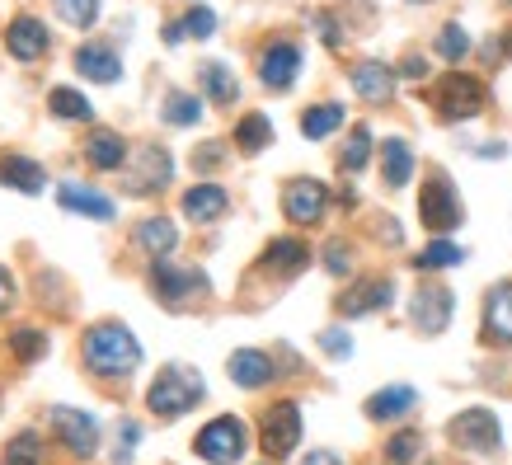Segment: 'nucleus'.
Segmentation results:
<instances>
[{
    "label": "nucleus",
    "instance_id": "1",
    "mask_svg": "<svg viewBox=\"0 0 512 465\" xmlns=\"http://www.w3.org/2000/svg\"><path fill=\"white\" fill-rule=\"evenodd\" d=\"M85 367L94 376H132L141 367V343L118 320H104L85 334Z\"/></svg>",
    "mask_w": 512,
    "mask_h": 465
},
{
    "label": "nucleus",
    "instance_id": "2",
    "mask_svg": "<svg viewBox=\"0 0 512 465\" xmlns=\"http://www.w3.org/2000/svg\"><path fill=\"white\" fill-rule=\"evenodd\" d=\"M207 395V386H202V376L193 372V367H165V372L156 376V386L146 390V404L156 409L160 419H179V414H188L193 404Z\"/></svg>",
    "mask_w": 512,
    "mask_h": 465
},
{
    "label": "nucleus",
    "instance_id": "3",
    "mask_svg": "<svg viewBox=\"0 0 512 465\" xmlns=\"http://www.w3.org/2000/svg\"><path fill=\"white\" fill-rule=\"evenodd\" d=\"M484 85L475 76H466V71H447V76L433 85V109L447 118V123H456V118H475V113L484 109Z\"/></svg>",
    "mask_w": 512,
    "mask_h": 465
},
{
    "label": "nucleus",
    "instance_id": "4",
    "mask_svg": "<svg viewBox=\"0 0 512 465\" xmlns=\"http://www.w3.org/2000/svg\"><path fill=\"white\" fill-rule=\"evenodd\" d=\"M419 217H423V226L437 235L456 231V226L466 221L461 198H456V188H451L447 174H428V184H423V193H419Z\"/></svg>",
    "mask_w": 512,
    "mask_h": 465
},
{
    "label": "nucleus",
    "instance_id": "5",
    "mask_svg": "<svg viewBox=\"0 0 512 465\" xmlns=\"http://www.w3.org/2000/svg\"><path fill=\"white\" fill-rule=\"evenodd\" d=\"M151 292L165 301V306H188V301H198V296H207V273L202 268H179L170 264V259H156L151 264Z\"/></svg>",
    "mask_w": 512,
    "mask_h": 465
},
{
    "label": "nucleus",
    "instance_id": "6",
    "mask_svg": "<svg viewBox=\"0 0 512 465\" xmlns=\"http://www.w3.org/2000/svg\"><path fill=\"white\" fill-rule=\"evenodd\" d=\"M249 447V433H245V423L240 419H212L207 428L198 433V442H193V451H198L207 465H235L240 456H245Z\"/></svg>",
    "mask_w": 512,
    "mask_h": 465
},
{
    "label": "nucleus",
    "instance_id": "7",
    "mask_svg": "<svg viewBox=\"0 0 512 465\" xmlns=\"http://www.w3.org/2000/svg\"><path fill=\"white\" fill-rule=\"evenodd\" d=\"M447 437L456 447L489 456V451H498V442H503V428H498L494 409H466V414H456V419L447 423Z\"/></svg>",
    "mask_w": 512,
    "mask_h": 465
},
{
    "label": "nucleus",
    "instance_id": "8",
    "mask_svg": "<svg viewBox=\"0 0 512 465\" xmlns=\"http://www.w3.org/2000/svg\"><path fill=\"white\" fill-rule=\"evenodd\" d=\"M259 437H264V451L268 456H292L296 442H301V409H296V400H278L273 409L264 414V423H259Z\"/></svg>",
    "mask_w": 512,
    "mask_h": 465
},
{
    "label": "nucleus",
    "instance_id": "9",
    "mask_svg": "<svg viewBox=\"0 0 512 465\" xmlns=\"http://www.w3.org/2000/svg\"><path fill=\"white\" fill-rule=\"evenodd\" d=\"M325 207H329V193L320 179H292V184L282 188V212L296 226H315V221L325 217Z\"/></svg>",
    "mask_w": 512,
    "mask_h": 465
},
{
    "label": "nucleus",
    "instance_id": "10",
    "mask_svg": "<svg viewBox=\"0 0 512 465\" xmlns=\"http://www.w3.org/2000/svg\"><path fill=\"white\" fill-rule=\"evenodd\" d=\"M52 433L62 437V447L76 451V456H90L99 447V423L85 409H52Z\"/></svg>",
    "mask_w": 512,
    "mask_h": 465
},
{
    "label": "nucleus",
    "instance_id": "11",
    "mask_svg": "<svg viewBox=\"0 0 512 465\" xmlns=\"http://www.w3.org/2000/svg\"><path fill=\"white\" fill-rule=\"evenodd\" d=\"M451 306H456V301H451L447 287H419V292H414V306H409V315H414L419 334L437 339V334L451 325Z\"/></svg>",
    "mask_w": 512,
    "mask_h": 465
},
{
    "label": "nucleus",
    "instance_id": "12",
    "mask_svg": "<svg viewBox=\"0 0 512 465\" xmlns=\"http://www.w3.org/2000/svg\"><path fill=\"white\" fill-rule=\"evenodd\" d=\"M296 71H301V47L296 43L264 47V57H259V80H264L268 90H292Z\"/></svg>",
    "mask_w": 512,
    "mask_h": 465
},
{
    "label": "nucleus",
    "instance_id": "13",
    "mask_svg": "<svg viewBox=\"0 0 512 465\" xmlns=\"http://www.w3.org/2000/svg\"><path fill=\"white\" fill-rule=\"evenodd\" d=\"M170 155L160 151V146H141L137 151V170L127 174V193H156V188L170 184Z\"/></svg>",
    "mask_w": 512,
    "mask_h": 465
},
{
    "label": "nucleus",
    "instance_id": "14",
    "mask_svg": "<svg viewBox=\"0 0 512 465\" xmlns=\"http://www.w3.org/2000/svg\"><path fill=\"white\" fill-rule=\"evenodd\" d=\"M390 296H395V282L390 278H362L339 296V310L343 315H372V310L390 306Z\"/></svg>",
    "mask_w": 512,
    "mask_h": 465
},
{
    "label": "nucleus",
    "instance_id": "15",
    "mask_svg": "<svg viewBox=\"0 0 512 465\" xmlns=\"http://www.w3.org/2000/svg\"><path fill=\"white\" fill-rule=\"evenodd\" d=\"M5 47H10V57H19V62H38V57L47 52L43 19H33V15L10 19V29H5Z\"/></svg>",
    "mask_w": 512,
    "mask_h": 465
},
{
    "label": "nucleus",
    "instance_id": "16",
    "mask_svg": "<svg viewBox=\"0 0 512 465\" xmlns=\"http://www.w3.org/2000/svg\"><path fill=\"white\" fill-rule=\"evenodd\" d=\"M226 372H231L235 386H245V390H259L273 381V357L259 353V348H240V353H231V362H226Z\"/></svg>",
    "mask_w": 512,
    "mask_h": 465
},
{
    "label": "nucleus",
    "instance_id": "17",
    "mask_svg": "<svg viewBox=\"0 0 512 465\" xmlns=\"http://www.w3.org/2000/svg\"><path fill=\"white\" fill-rule=\"evenodd\" d=\"M0 184L15 188V193H43L47 170L38 160H29V155L10 151V155H0Z\"/></svg>",
    "mask_w": 512,
    "mask_h": 465
},
{
    "label": "nucleus",
    "instance_id": "18",
    "mask_svg": "<svg viewBox=\"0 0 512 465\" xmlns=\"http://www.w3.org/2000/svg\"><path fill=\"white\" fill-rule=\"evenodd\" d=\"M76 71L85 80L109 85V80L123 76V62H118V52H113L109 43H85V47H76Z\"/></svg>",
    "mask_w": 512,
    "mask_h": 465
},
{
    "label": "nucleus",
    "instance_id": "19",
    "mask_svg": "<svg viewBox=\"0 0 512 465\" xmlns=\"http://www.w3.org/2000/svg\"><path fill=\"white\" fill-rule=\"evenodd\" d=\"M226 207H231V198H226V188H217V184H193L184 193V217L188 221H221Z\"/></svg>",
    "mask_w": 512,
    "mask_h": 465
},
{
    "label": "nucleus",
    "instance_id": "20",
    "mask_svg": "<svg viewBox=\"0 0 512 465\" xmlns=\"http://www.w3.org/2000/svg\"><path fill=\"white\" fill-rule=\"evenodd\" d=\"M57 202H62L66 212H80V217H94V221H109L113 212H118L113 198L94 193V188H80V184H62L57 188Z\"/></svg>",
    "mask_w": 512,
    "mask_h": 465
},
{
    "label": "nucleus",
    "instance_id": "21",
    "mask_svg": "<svg viewBox=\"0 0 512 465\" xmlns=\"http://www.w3.org/2000/svg\"><path fill=\"white\" fill-rule=\"evenodd\" d=\"M484 334L494 343H512V282L494 287L484 301Z\"/></svg>",
    "mask_w": 512,
    "mask_h": 465
},
{
    "label": "nucleus",
    "instance_id": "22",
    "mask_svg": "<svg viewBox=\"0 0 512 465\" xmlns=\"http://www.w3.org/2000/svg\"><path fill=\"white\" fill-rule=\"evenodd\" d=\"M353 90L367 99V104H386L390 94H395V71L381 62H362L353 66Z\"/></svg>",
    "mask_w": 512,
    "mask_h": 465
},
{
    "label": "nucleus",
    "instance_id": "23",
    "mask_svg": "<svg viewBox=\"0 0 512 465\" xmlns=\"http://www.w3.org/2000/svg\"><path fill=\"white\" fill-rule=\"evenodd\" d=\"M419 404V395H414V386H386V390H376L372 400H367V419H404L409 409Z\"/></svg>",
    "mask_w": 512,
    "mask_h": 465
},
{
    "label": "nucleus",
    "instance_id": "24",
    "mask_svg": "<svg viewBox=\"0 0 512 465\" xmlns=\"http://www.w3.org/2000/svg\"><path fill=\"white\" fill-rule=\"evenodd\" d=\"M381 179H386L390 188H404L414 179V151H409L400 137L381 141Z\"/></svg>",
    "mask_w": 512,
    "mask_h": 465
},
{
    "label": "nucleus",
    "instance_id": "25",
    "mask_svg": "<svg viewBox=\"0 0 512 465\" xmlns=\"http://www.w3.org/2000/svg\"><path fill=\"white\" fill-rule=\"evenodd\" d=\"M85 160H90L94 170H118L127 160V146L118 132H109V127H99V132H90V141H85Z\"/></svg>",
    "mask_w": 512,
    "mask_h": 465
},
{
    "label": "nucleus",
    "instance_id": "26",
    "mask_svg": "<svg viewBox=\"0 0 512 465\" xmlns=\"http://www.w3.org/2000/svg\"><path fill=\"white\" fill-rule=\"evenodd\" d=\"M137 245L151 254V259H165L174 245H179V231H174V221L165 217H146L137 221Z\"/></svg>",
    "mask_w": 512,
    "mask_h": 465
},
{
    "label": "nucleus",
    "instance_id": "27",
    "mask_svg": "<svg viewBox=\"0 0 512 465\" xmlns=\"http://www.w3.org/2000/svg\"><path fill=\"white\" fill-rule=\"evenodd\" d=\"M235 146L245 155H259L264 146H273V123H268L264 113H245V118L235 123Z\"/></svg>",
    "mask_w": 512,
    "mask_h": 465
},
{
    "label": "nucleus",
    "instance_id": "28",
    "mask_svg": "<svg viewBox=\"0 0 512 465\" xmlns=\"http://www.w3.org/2000/svg\"><path fill=\"white\" fill-rule=\"evenodd\" d=\"M47 109L57 113V118H66V123H90L94 109H90V99L80 90H71V85H57V90L47 94Z\"/></svg>",
    "mask_w": 512,
    "mask_h": 465
},
{
    "label": "nucleus",
    "instance_id": "29",
    "mask_svg": "<svg viewBox=\"0 0 512 465\" xmlns=\"http://www.w3.org/2000/svg\"><path fill=\"white\" fill-rule=\"evenodd\" d=\"M264 259H268V268H278V273H301V268L311 264V249L301 245V240H273Z\"/></svg>",
    "mask_w": 512,
    "mask_h": 465
},
{
    "label": "nucleus",
    "instance_id": "30",
    "mask_svg": "<svg viewBox=\"0 0 512 465\" xmlns=\"http://www.w3.org/2000/svg\"><path fill=\"white\" fill-rule=\"evenodd\" d=\"M202 85H207V99H212V104H235V99H240V85H235L231 66H221V62L202 66Z\"/></svg>",
    "mask_w": 512,
    "mask_h": 465
},
{
    "label": "nucleus",
    "instance_id": "31",
    "mask_svg": "<svg viewBox=\"0 0 512 465\" xmlns=\"http://www.w3.org/2000/svg\"><path fill=\"white\" fill-rule=\"evenodd\" d=\"M339 127H343V109H339V104H315V109L301 113V132H306L311 141L329 137V132H339Z\"/></svg>",
    "mask_w": 512,
    "mask_h": 465
},
{
    "label": "nucleus",
    "instance_id": "32",
    "mask_svg": "<svg viewBox=\"0 0 512 465\" xmlns=\"http://www.w3.org/2000/svg\"><path fill=\"white\" fill-rule=\"evenodd\" d=\"M198 118H202V99H193V94H184V90H170V94H165V123L193 127Z\"/></svg>",
    "mask_w": 512,
    "mask_h": 465
},
{
    "label": "nucleus",
    "instance_id": "33",
    "mask_svg": "<svg viewBox=\"0 0 512 465\" xmlns=\"http://www.w3.org/2000/svg\"><path fill=\"white\" fill-rule=\"evenodd\" d=\"M461 259H466V249H461V245H451V240H433V245L423 249L414 264H419L423 273H437V268H451V264H461Z\"/></svg>",
    "mask_w": 512,
    "mask_h": 465
},
{
    "label": "nucleus",
    "instance_id": "34",
    "mask_svg": "<svg viewBox=\"0 0 512 465\" xmlns=\"http://www.w3.org/2000/svg\"><path fill=\"white\" fill-rule=\"evenodd\" d=\"M5 465H43V437L38 433H19L5 447Z\"/></svg>",
    "mask_w": 512,
    "mask_h": 465
},
{
    "label": "nucleus",
    "instance_id": "35",
    "mask_svg": "<svg viewBox=\"0 0 512 465\" xmlns=\"http://www.w3.org/2000/svg\"><path fill=\"white\" fill-rule=\"evenodd\" d=\"M367 155H372V132H367V127H353V137H348V146H343L339 165L348 174H357L362 165H367Z\"/></svg>",
    "mask_w": 512,
    "mask_h": 465
},
{
    "label": "nucleus",
    "instance_id": "36",
    "mask_svg": "<svg viewBox=\"0 0 512 465\" xmlns=\"http://www.w3.org/2000/svg\"><path fill=\"white\" fill-rule=\"evenodd\" d=\"M52 5H57V15L71 29H90L94 19H99V0H52Z\"/></svg>",
    "mask_w": 512,
    "mask_h": 465
},
{
    "label": "nucleus",
    "instance_id": "37",
    "mask_svg": "<svg viewBox=\"0 0 512 465\" xmlns=\"http://www.w3.org/2000/svg\"><path fill=\"white\" fill-rule=\"evenodd\" d=\"M470 52V33L461 24H447V29L437 33V57H447V62H461Z\"/></svg>",
    "mask_w": 512,
    "mask_h": 465
},
{
    "label": "nucleus",
    "instance_id": "38",
    "mask_svg": "<svg viewBox=\"0 0 512 465\" xmlns=\"http://www.w3.org/2000/svg\"><path fill=\"white\" fill-rule=\"evenodd\" d=\"M10 348H15L19 362H38V357L47 353V334H38V329H19V334H10Z\"/></svg>",
    "mask_w": 512,
    "mask_h": 465
},
{
    "label": "nucleus",
    "instance_id": "39",
    "mask_svg": "<svg viewBox=\"0 0 512 465\" xmlns=\"http://www.w3.org/2000/svg\"><path fill=\"white\" fill-rule=\"evenodd\" d=\"M419 447H423L419 433H395V437L386 442V461H390V465H409L414 456H419Z\"/></svg>",
    "mask_w": 512,
    "mask_h": 465
},
{
    "label": "nucleus",
    "instance_id": "40",
    "mask_svg": "<svg viewBox=\"0 0 512 465\" xmlns=\"http://www.w3.org/2000/svg\"><path fill=\"white\" fill-rule=\"evenodd\" d=\"M179 24H184V38H212V33H217V15H212L207 5H193Z\"/></svg>",
    "mask_w": 512,
    "mask_h": 465
},
{
    "label": "nucleus",
    "instance_id": "41",
    "mask_svg": "<svg viewBox=\"0 0 512 465\" xmlns=\"http://www.w3.org/2000/svg\"><path fill=\"white\" fill-rule=\"evenodd\" d=\"M325 268L334 273V278H343V273L353 268V259H348V245H343V240H334V245L325 249Z\"/></svg>",
    "mask_w": 512,
    "mask_h": 465
},
{
    "label": "nucleus",
    "instance_id": "42",
    "mask_svg": "<svg viewBox=\"0 0 512 465\" xmlns=\"http://www.w3.org/2000/svg\"><path fill=\"white\" fill-rule=\"evenodd\" d=\"M320 348H325L329 357H348L353 353V339H348L343 329H325V334H320Z\"/></svg>",
    "mask_w": 512,
    "mask_h": 465
},
{
    "label": "nucleus",
    "instance_id": "43",
    "mask_svg": "<svg viewBox=\"0 0 512 465\" xmlns=\"http://www.w3.org/2000/svg\"><path fill=\"white\" fill-rule=\"evenodd\" d=\"M217 160H221V141H207V151L193 155V165H198V170H212Z\"/></svg>",
    "mask_w": 512,
    "mask_h": 465
},
{
    "label": "nucleus",
    "instance_id": "44",
    "mask_svg": "<svg viewBox=\"0 0 512 465\" xmlns=\"http://www.w3.org/2000/svg\"><path fill=\"white\" fill-rule=\"evenodd\" d=\"M400 76H409V80H423V76H428L423 57H414V52H409V57H404V71H400Z\"/></svg>",
    "mask_w": 512,
    "mask_h": 465
},
{
    "label": "nucleus",
    "instance_id": "45",
    "mask_svg": "<svg viewBox=\"0 0 512 465\" xmlns=\"http://www.w3.org/2000/svg\"><path fill=\"white\" fill-rule=\"evenodd\" d=\"M10 296H15V282H10V273L0 268V315L10 310Z\"/></svg>",
    "mask_w": 512,
    "mask_h": 465
},
{
    "label": "nucleus",
    "instance_id": "46",
    "mask_svg": "<svg viewBox=\"0 0 512 465\" xmlns=\"http://www.w3.org/2000/svg\"><path fill=\"white\" fill-rule=\"evenodd\" d=\"M301 465H343V461L334 456V451H311V456H306Z\"/></svg>",
    "mask_w": 512,
    "mask_h": 465
},
{
    "label": "nucleus",
    "instance_id": "47",
    "mask_svg": "<svg viewBox=\"0 0 512 465\" xmlns=\"http://www.w3.org/2000/svg\"><path fill=\"white\" fill-rule=\"evenodd\" d=\"M480 155H484V160H489V155L498 160V155H508V146H498V141H489V146H480Z\"/></svg>",
    "mask_w": 512,
    "mask_h": 465
},
{
    "label": "nucleus",
    "instance_id": "48",
    "mask_svg": "<svg viewBox=\"0 0 512 465\" xmlns=\"http://www.w3.org/2000/svg\"><path fill=\"white\" fill-rule=\"evenodd\" d=\"M503 57H512V29L503 33Z\"/></svg>",
    "mask_w": 512,
    "mask_h": 465
},
{
    "label": "nucleus",
    "instance_id": "49",
    "mask_svg": "<svg viewBox=\"0 0 512 465\" xmlns=\"http://www.w3.org/2000/svg\"><path fill=\"white\" fill-rule=\"evenodd\" d=\"M414 5H428V0H414Z\"/></svg>",
    "mask_w": 512,
    "mask_h": 465
}]
</instances>
